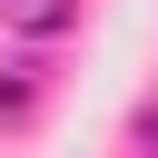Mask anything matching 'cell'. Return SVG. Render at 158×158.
Here are the masks:
<instances>
[{"mask_svg": "<svg viewBox=\"0 0 158 158\" xmlns=\"http://www.w3.org/2000/svg\"><path fill=\"white\" fill-rule=\"evenodd\" d=\"M0 10H10V20H30V10H40V0H0Z\"/></svg>", "mask_w": 158, "mask_h": 158, "instance_id": "6da1fadb", "label": "cell"}, {"mask_svg": "<svg viewBox=\"0 0 158 158\" xmlns=\"http://www.w3.org/2000/svg\"><path fill=\"white\" fill-rule=\"evenodd\" d=\"M148 138H158V128H148Z\"/></svg>", "mask_w": 158, "mask_h": 158, "instance_id": "7a4b0ae2", "label": "cell"}]
</instances>
